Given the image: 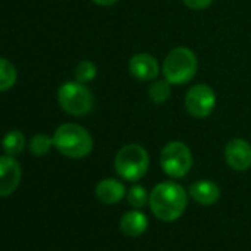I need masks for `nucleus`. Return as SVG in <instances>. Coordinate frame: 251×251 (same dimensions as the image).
<instances>
[{"mask_svg": "<svg viewBox=\"0 0 251 251\" xmlns=\"http://www.w3.org/2000/svg\"><path fill=\"white\" fill-rule=\"evenodd\" d=\"M150 208L161 222H175L186 210L188 194L176 182H161L150 194Z\"/></svg>", "mask_w": 251, "mask_h": 251, "instance_id": "nucleus-1", "label": "nucleus"}, {"mask_svg": "<svg viewBox=\"0 0 251 251\" xmlns=\"http://www.w3.org/2000/svg\"><path fill=\"white\" fill-rule=\"evenodd\" d=\"M53 147L68 158H84L93 150V139L81 126L67 123L56 129Z\"/></svg>", "mask_w": 251, "mask_h": 251, "instance_id": "nucleus-2", "label": "nucleus"}, {"mask_svg": "<svg viewBox=\"0 0 251 251\" xmlns=\"http://www.w3.org/2000/svg\"><path fill=\"white\" fill-rule=\"evenodd\" d=\"M114 167L117 175L124 180L138 182L148 172L150 155L147 150L138 144L124 145L115 155Z\"/></svg>", "mask_w": 251, "mask_h": 251, "instance_id": "nucleus-3", "label": "nucleus"}, {"mask_svg": "<svg viewBox=\"0 0 251 251\" xmlns=\"http://www.w3.org/2000/svg\"><path fill=\"white\" fill-rule=\"evenodd\" d=\"M198 70L195 53L188 48H175L169 52L163 64V74L170 84H185L191 81Z\"/></svg>", "mask_w": 251, "mask_h": 251, "instance_id": "nucleus-4", "label": "nucleus"}, {"mask_svg": "<svg viewBox=\"0 0 251 251\" xmlns=\"http://www.w3.org/2000/svg\"><path fill=\"white\" fill-rule=\"evenodd\" d=\"M58 100L61 108L74 117L86 115L93 108L92 92L78 81L64 83L58 90Z\"/></svg>", "mask_w": 251, "mask_h": 251, "instance_id": "nucleus-5", "label": "nucleus"}, {"mask_svg": "<svg viewBox=\"0 0 251 251\" xmlns=\"http://www.w3.org/2000/svg\"><path fill=\"white\" fill-rule=\"evenodd\" d=\"M192 152L180 141L169 142L160 155V164L163 172L175 179L185 177L192 167Z\"/></svg>", "mask_w": 251, "mask_h": 251, "instance_id": "nucleus-6", "label": "nucleus"}, {"mask_svg": "<svg viewBox=\"0 0 251 251\" xmlns=\"http://www.w3.org/2000/svg\"><path fill=\"white\" fill-rule=\"evenodd\" d=\"M185 106L192 117L205 118L216 106V93L208 84H195L186 93Z\"/></svg>", "mask_w": 251, "mask_h": 251, "instance_id": "nucleus-7", "label": "nucleus"}, {"mask_svg": "<svg viewBox=\"0 0 251 251\" xmlns=\"http://www.w3.org/2000/svg\"><path fill=\"white\" fill-rule=\"evenodd\" d=\"M21 166L14 157H0V198L17 191L21 182Z\"/></svg>", "mask_w": 251, "mask_h": 251, "instance_id": "nucleus-8", "label": "nucleus"}, {"mask_svg": "<svg viewBox=\"0 0 251 251\" xmlns=\"http://www.w3.org/2000/svg\"><path fill=\"white\" fill-rule=\"evenodd\" d=\"M225 160L236 172L248 170L251 167V145L241 138L232 139L225 148Z\"/></svg>", "mask_w": 251, "mask_h": 251, "instance_id": "nucleus-9", "label": "nucleus"}, {"mask_svg": "<svg viewBox=\"0 0 251 251\" xmlns=\"http://www.w3.org/2000/svg\"><path fill=\"white\" fill-rule=\"evenodd\" d=\"M129 71L142 81H151L158 75V62L150 53H138L129 61Z\"/></svg>", "mask_w": 251, "mask_h": 251, "instance_id": "nucleus-10", "label": "nucleus"}, {"mask_svg": "<svg viewBox=\"0 0 251 251\" xmlns=\"http://www.w3.org/2000/svg\"><path fill=\"white\" fill-rule=\"evenodd\" d=\"M95 194L100 202L106 205H112V204L120 202L126 197V188L120 180L108 177V179H102L96 185Z\"/></svg>", "mask_w": 251, "mask_h": 251, "instance_id": "nucleus-11", "label": "nucleus"}, {"mask_svg": "<svg viewBox=\"0 0 251 251\" xmlns=\"http://www.w3.org/2000/svg\"><path fill=\"white\" fill-rule=\"evenodd\" d=\"M189 195L201 205H213L220 198V188L211 180H198L191 185Z\"/></svg>", "mask_w": 251, "mask_h": 251, "instance_id": "nucleus-12", "label": "nucleus"}, {"mask_svg": "<svg viewBox=\"0 0 251 251\" xmlns=\"http://www.w3.org/2000/svg\"><path fill=\"white\" fill-rule=\"evenodd\" d=\"M147 229H148V217L139 210L124 213L120 220V230L126 236H132V238L141 236Z\"/></svg>", "mask_w": 251, "mask_h": 251, "instance_id": "nucleus-13", "label": "nucleus"}, {"mask_svg": "<svg viewBox=\"0 0 251 251\" xmlns=\"http://www.w3.org/2000/svg\"><path fill=\"white\" fill-rule=\"evenodd\" d=\"M2 148L6 155L15 157L21 154L25 148V136L20 130H11L9 133L5 135L2 141Z\"/></svg>", "mask_w": 251, "mask_h": 251, "instance_id": "nucleus-14", "label": "nucleus"}, {"mask_svg": "<svg viewBox=\"0 0 251 251\" xmlns=\"http://www.w3.org/2000/svg\"><path fill=\"white\" fill-rule=\"evenodd\" d=\"M17 77L18 74L15 65L5 58H0V92L11 89L15 84Z\"/></svg>", "mask_w": 251, "mask_h": 251, "instance_id": "nucleus-15", "label": "nucleus"}, {"mask_svg": "<svg viewBox=\"0 0 251 251\" xmlns=\"http://www.w3.org/2000/svg\"><path fill=\"white\" fill-rule=\"evenodd\" d=\"M170 93H172V87L167 80H158V81L152 83L148 90L150 99L155 103L166 102L170 98Z\"/></svg>", "mask_w": 251, "mask_h": 251, "instance_id": "nucleus-16", "label": "nucleus"}, {"mask_svg": "<svg viewBox=\"0 0 251 251\" xmlns=\"http://www.w3.org/2000/svg\"><path fill=\"white\" fill-rule=\"evenodd\" d=\"M52 147H53V138H49L45 133H39V135L33 136V139L30 141V151L36 157H43V155L49 154Z\"/></svg>", "mask_w": 251, "mask_h": 251, "instance_id": "nucleus-17", "label": "nucleus"}, {"mask_svg": "<svg viewBox=\"0 0 251 251\" xmlns=\"http://www.w3.org/2000/svg\"><path fill=\"white\" fill-rule=\"evenodd\" d=\"M126 197H127V202H129L133 208H136V210L144 208V207L150 202V195H148L147 189H145L144 186H141V185L132 186V188L127 191V194H126Z\"/></svg>", "mask_w": 251, "mask_h": 251, "instance_id": "nucleus-18", "label": "nucleus"}, {"mask_svg": "<svg viewBox=\"0 0 251 251\" xmlns=\"http://www.w3.org/2000/svg\"><path fill=\"white\" fill-rule=\"evenodd\" d=\"M98 68L92 61H81L77 67H75V80L78 83H89L96 77Z\"/></svg>", "mask_w": 251, "mask_h": 251, "instance_id": "nucleus-19", "label": "nucleus"}, {"mask_svg": "<svg viewBox=\"0 0 251 251\" xmlns=\"http://www.w3.org/2000/svg\"><path fill=\"white\" fill-rule=\"evenodd\" d=\"M182 2L192 11H202L213 3V0H182Z\"/></svg>", "mask_w": 251, "mask_h": 251, "instance_id": "nucleus-20", "label": "nucleus"}, {"mask_svg": "<svg viewBox=\"0 0 251 251\" xmlns=\"http://www.w3.org/2000/svg\"><path fill=\"white\" fill-rule=\"evenodd\" d=\"M92 2L96 3V5H99V6H111L115 2H118V0H92Z\"/></svg>", "mask_w": 251, "mask_h": 251, "instance_id": "nucleus-21", "label": "nucleus"}]
</instances>
